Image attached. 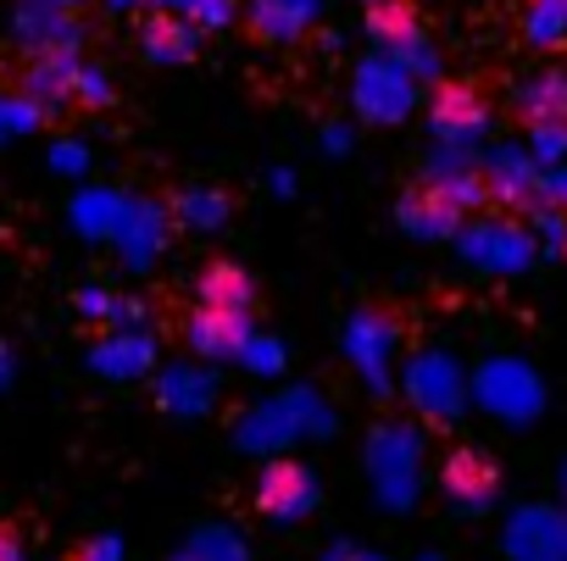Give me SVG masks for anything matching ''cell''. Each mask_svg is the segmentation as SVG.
Masks as SVG:
<instances>
[{
    "mask_svg": "<svg viewBox=\"0 0 567 561\" xmlns=\"http://www.w3.org/2000/svg\"><path fill=\"white\" fill-rule=\"evenodd\" d=\"M556 489H561V506H567V461H561V472H556Z\"/></svg>",
    "mask_w": 567,
    "mask_h": 561,
    "instance_id": "cell-38",
    "label": "cell"
},
{
    "mask_svg": "<svg viewBox=\"0 0 567 561\" xmlns=\"http://www.w3.org/2000/svg\"><path fill=\"white\" fill-rule=\"evenodd\" d=\"M501 550L506 561H567V506L556 500H528L501 522Z\"/></svg>",
    "mask_w": 567,
    "mask_h": 561,
    "instance_id": "cell-7",
    "label": "cell"
},
{
    "mask_svg": "<svg viewBox=\"0 0 567 561\" xmlns=\"http://www.w3.org/2000/svg\"><path fill=\"white\" fill-rule=\"evenodd\" d=\"M395 222H401V233H406V239H423V245L451 239V245H456V233L467 228V211H462L445 189L417 184V189H412V195L395 206Z\"/></svg>",
    "mask_w": 567,
    "mask_h": 561,
    "instance_id": "cell-13",
    "label": "cell"
},
{
    "mask_svg": "<svg viewBox=\"0 0 567 561\" xmlns=\"http://www.w3.org/2000/svg\"><path fill=\"white\" fill-rule=\"evenodd\" d=\"M401 395H406V406H412L423 423L451 428V423H462V412L473 406V367H462L456 351L429 345V351L406 356V367H401Z\"/></svg>",
    "mask_w": 567,
    "mask_h": 561,
    "instance_id": "cell-3",
    "label": "cell"
},
{
    "mask_svg": "<svg viewBox=\"0 0 567 561\" xmlns=\"http://www.w3.org/2000/svg\"><path fill=\"white\" fill-rule=\"evenodd\" d=\"M429 128H434V150H451V156L478 162V145H484V134H489V106H484V95H473L467 84H451V90L434 95Z\"/></svg>",
    "mask_w": 567,
    "mask_h": 561,
    "instance_id": "cell-8",
    "label": "cell"
},
{
    "mask_svg": "<svg viewBox=\"0 0 567 561\" xmlns=\"http://www.w3.org/2000/svg\"><path fill=\"white\" fill-rule=\"evenodd\" d=\"M178 561H189V555H178Z\"/></svg>",
    "mask_w": 567,
    "mask_h": 561,
    "instance_id": "cell-40",
    "label": "cell"
},
{
    "mask_svg": "<svg viewBox=\"0 0 567 561\" xmlns=\"http://www.w3.org/2000/svg\"><path fill=\"white\" fill-rule=\"evenodd\" d=\"M184 555H189V561H250V544H245L239 528H228V522H206V528H195V539H189Z\"/></svg>",
    "mask_w": 567,
    "mask_h": 561,
    "instance_id": "cell-25",
    "label": "cell"
},
{
    "mask_svg": "<svg viewBox=\"0 0 567 561\" xmlns=\"http://www.w3.org/2000/svg\"><path fill=\"white\" fill-rule=\"evenodd\" d=\"M478 173H484L489 200H501V206H512V211H534V206H539L545 167L534 162L528 145H495V150H484Z\"/></svg>",
    "mask_w": 567,
    "mask_h": 561,
    "instance_id": "cell-11",
    "label": "cell"
},
{
    "mask_svg": "<svg viewBox=\"0 0 567 561\" xmlns=\"http://www.w3.org/2000/svg\"><path fill=\"white\" fill-rule=\"evenodd\" d=\"M539 206H550V211H567V162H561V167H545Z\"/></svg>",
    "mask_w": 567,
    "mask_h": 561,
    "instance_id": "cell-32",
    "label": "cell"
},
{
    "mask_svg": "<svg viewBox=\"0 0 567 561\" xmlns=\"http://www.w3.org/2000/svg\"><path fill=\"white\" fill-rule=\"evenodd\" d=\"M340 428V412L334 401L318 389V384H290L278 395H261L256 406L239 412L234 423V445L256 461H278L284 450L296 445H312V439H329Z\"/></svg>",
    "mask_w": 567,
    "mask_h": 561,
    "instance_id": "cell-1",
    "label": "cell"
},
{
    "mask_svg": "<svg viewBox=\"0 0 567 561\" xmlns=\"http://www.w3.org/2000/svg\"><path fill=\"white\" fill-rule=\"evenodd\" d=\"M256 506H261V517H272V522H307L318 506H323V484H318V472L307 467V461H267L261 467V478H256Z\"/></svg>",
    "mask_w": 567,
    "mask_h": 561,
    "instance_id": "cell-9",
    "label": "cell"
},
{
    "mask_svg": "<svg viewBox=\"0 0 567 561\" xmlns=\"http://www.w3.org/2000/svg\"><path fill=\"white\" fill-rule=\"evenodd\" d=\"M318 7H323V0H256V7H250V29L261 40H272V45H290V40H301L312 29Z\"/></svg>",
    "mask_w": 567,
    "mask_h": 561,
    "instance_id": "cell-19",
    "label": "cell"
},
{
    "mask_svg": "<svg viewBox=\"0 0 567 561\" xmlns=\"http://www.w3.org/2000/svg\"><path fill=\"white\" fill-rule=\"evenodd\" d=\"M140 45H145V56H151V62L178 67V62H189V56H195V23H189V18H173V12H156V18L145 23Z\"/></svg>",
    "mask_w": 567,
    "mask_h": 561,
    "instance_id": "cell-21",
    "label": "cell"
},
{
    "mask_svg": "<svg viewBox=\"0 0 567 561\" xmlns=\"http://www.w3.org/2000/svg\"><path fill=\"white\" fill-rule=\"evenodd\" d=\"M456 256L484 278H517L534 267L539 239L517 217H467V228L456 233Z\"/></svg>",
    "mask_w": 567,
    "mask_h": 561,
    "instance_id": "cell-5",
    "label": "cell"
},
{
    "mask_svg": "<svg viewBox=\"0 0 567 561\" xmlns=\"http://www.w3.org/2000/svg\"><path fill=\"white\" fill-rule=\"evenodd\" d=\"M256 334V318H228V312H206V307H195L189 312V323H184V340H189V351L200 356V362H239V351H245V340Z\"/></svg>",
    "mask_w": 567,
    "mask_h": 561,
    "instance_id": "cell-15",
    "label": "cell"
},
{
    "mask_svg": "<svg viewBox=\"0 0 567 561\" xmlns=\"http://www.w3.org/2000/svg\"><path fill=\"white\" fill-rule=\"evenodd\" d=\"M156 406L173 417H206L217 406V373L206 362H173L156 378Z\"/></svg>",
    "mask_w": 567,
    "mask_h": 561,
    "instance_id": "cell-16",
    "label": "cell"
},
{
    "mask_svg": "<svg viewBox=\"0 0 567 561\" xmlns=\"http://www.w3.org/2000/svg\"><path fill=\"white\" fill-rule=\"evenodd\" d=\"M528 150L539 167H561L567 162V128H528Z\"/></svg>",
    "mask_w": 567,
    "mask_h": 561,
    "instance_id": "cell-29",
    "label": "cell"
},
{
    "mask_svg": "<svg viewBox=\"0 0 567 561\" xmlns=\"http://www.w3.org/2000/svg\"><path fill=\"white\" fill-rule=\"evenodd\" d=\"M173 217L184 228H195V233H217L228 222V195L223 189H184L178 206H173Z\"/></svg>",
    "mask_w": 567,
    "mask_h": 561,
    "instance_id": "cell-24",
    "label": "cell"
},
{
    "mask_svg": "<svg viewBox=\"0 0 567 561\" xmlns=\"http://www.w3.org/2000/svg\"><path fill=\"white\" fill-rule=\"evenodd\" d=\"M323 150H329V156H346V150H351V128H346V123H329V128H323Z\"/></svg>",
    "mask_w": 567,
    "mask_h": 561,
    "instance_id": "cell-35",
    "label": "cell"
},
{
    "mask_svg": "<svg viewBox=\"0 0 567 561\" xmlns=\"http://www.w3.org/2000/svg\"><path fill=\"white\" fill-rule=\"evenodd\" d=\"M151 362H156V345H151V334H140V329H117V334L101 340V351H95V367H101L106 378H140V373H151Z\"/></svg>",
    "mask_w": 567,
    "mask_h": 561,
    "instance_id": "cell-20",
    "label": "cell"
},
{
    "mask_svg": "<svg viewBox=\"0 0 567 561\" xmlns=\"http://www.w3.org/2000/svg\"><path fill=\"white\" fill-rule=\"evenodd\" d=\"M362 472H368V489L384 511L406 517L417 500H423V484H429V439L417 423H379L362 445Z\"/></svg>",
    "mask_w": 567,
    "mask_h": 561,
    "instance_id": "cell-2",
    "label": "cell"
},
{
    "mask_svg": "<svg viewBox=\"0 0 567 561\" xmlns=\"http://www.w3.org/2000/svg\"><path fill=\"white\" fill-rule=\"evenodd\" d=\"M0 561H29L23 539H18V533H7V528H0Z\"/></svg>",
    "mask_w": 567,
    "mask_h": 561,
    "instance_id": "cell-36",
    "label": "cell"
},
{
    "mask_svg": "<svg viewBox=\"0 0 567 561\" xmlns=\"http://www.w3.org/2000/svg\"><path fill=\"white\" fill-rule=\"evenodd\" d=\"M440 495H445L462 517H478V511L495 506V495H501V472H495L484 456L456 450V456H445V467H440Z\"/></svg>",
    "mask_w": 567,
    "mask_h": 561,
    "instance_id": "cell-14",
    "label": "cell"
},
{
    "mask_svg": "<svg viewBox=\"0 0 567 561\" xmlns=\"http://www.w3.org/2000/svg\"><path fill=\"white\" fill-rule=\"evenodd\" d=\"M351 106L368 123H401L417 106V79L406 67H395L390 56H368L351 79Z\"/></svg>",
    "mask_w": 567,
    "mask_h": 561,
    "instance_id": "cell-10",
    "label": "cell"
},
{
    "mask_svg": "<svg viewBox=\"0 0 567 561\" xmlns=\"http://www.w3.org/2000/svg\"><path fill=\"white\" fill-rule=\"evenodd\" d=\"M373 40H379V56H390L412 79H434L440 73V51H434V40L423 34V23L406 7H373Z\"/></svg>",
    "mask_w": 567,
    "mask_h": 561,
    "instance_id": "cell-12",
    "label": "cell"
},
{
    "mask_svg": "<svg viewBox=\"0 0 567 561\" xmlns=\"http://www.w3.org/2000/svg\"><path fill=\"white\" fill-rule=\"evenodd\" d=\"M528 228H534V239H539V250H567V211H550V206H534L528 211Z\"/></svg>",
    "mask_w": 567,
    "mask_h": 561,
    "instance_id": "cell-28",
    "label": "cell"
},
{
    "mask_svg": "<svg viewBox=\"0 0 567 561\" xmlns=\"http://www.w3.org/2000/svg\"><path fill=\"white\" fill-rule=\"evenodd\" d=\"M417 561H445V555H417Z\"/></svg>",
    "mask_w": 567,
    "mask_h": 561,
    "instance_id": "cell-39",
    "label": "cell"
},
{
    "mask_svg": "<svg viewBox=\"0 0 567 561\" xmlns=\"http://www.w3.org/2000/svg\"><path fill=\"white\" fill-rule=\"evenodd\" d=\"M167 7H178V18H195L200 29H223L234 18L228 0H167Z\"/></svg>",
    "mask_w": 567,
    "mask_h": 561,
    "instance_id": "cell-30",
    "label": "cell"
},
{
    "mask_svg": "<svg viewBox=\"0 0 567 561\" xmlns=\"http://www.w3.org/2000/svg\"><path fill=\"white\" fill-rule=\"evenodd\" d=\"M523 34L528 45H561L567 40V0H528V12H523Z\"/></svg>",
    "mask_w": 567,
    "mask_h": 561,
    "instance_id": "cell-26",
    "label": "cell"
},
{
    "mask_svg": "<svg viewBox=\"0 0 567 561\" xmlns=\"http://www.w3.org/2000/svg\"><path fill=\"white\" fill-rule=\"evenodd\" d=\"M239 367H245V373H256V378H278L284 367H290V351H284V340H278V334L256 329V334L245 340V351H239Z\"/></svg>",
    "mask_w": 567,
    "mask_h": 561,
    "instance_id": "cell-27",
    "label": "cell"
},
{
    "mask_svg": "<svg viewBox=\"0 0 567 561\" xmlns=\"http://www.w3.org/2000/svg\"><path fill=\"white\" fill-rule=\"evenodd\" d=\"M79 561H123V544H117V539H112V533H106V539H90V544H84V555H79Z\"/></svg>",
    "mask_w": 567,
    "mask_h": 561,
    "instance_id": "cell-33",
    "label": "cell"
},
{
    "mask_svg": "<svg viewBox=\"0 0 567 561\" xmlns=\"http://www.w3.org/2000/svg\"><path fill=\"white\" fill-rule=\"evenodd\" d=\"M561 256H567V250H561Z\"/></svg>",
    "mask_w": 567,
    "mask_h": 561,
    "instance_id": "cell-41",
    "label": "cell"
},
{
    "mask_svg": "<svg viewBox=\"0 0 567 561\" xmlns=\"http://www.w3.org/2000/svg\"><path fill=\"white\" fill-rule=\"evenodd\" d=\"M206 312H228V318H256V284L239 261H212L195 284Z\"/></svg>",
    "mask_w": 567,
    "mask_h": 561,
    "instance_id": "cell-17",
    "label": "cell"
},
{
    "mask_svg": "<svg viewBox=\"0 0 567 561\" xmlns=\"http://www.w3.org/2000/svg\"><path fill=\"white\" fill-rule=\"evenodd\" d=\"M473 406L506 428H528L545 412V378L523 356H484L473 367Z\"/></svg>",
    "mask_w": 567,
    "mask_h": 561,
    "instance_id": "cell-4",
    "label": "cell"
},
{
    "mask_svg": "<svg viewBox=\"0 0 567 561\" xmlns=\"http://www.w3.org/2000/svg\"><path fill=\"white\" fill-rule=\"evenodd\" d=\"M73 90H79V62L73 56H40L29 67V95L40 106H62V101H73Z\"/></svg>",
    "mask_w": 567,
    "mask_h": 561,
    "instance_id": "cell-23",
    "label": "cell"
},
{
    "mask_svg": "<svg viewBox=\"0 0 567 561\" xmlns=\"http://www.w3.org/2000/svg\"><path fill=\"white\" fill-rule=\"evenodd\" d=\"M272 195H296V173L278 167V173H272Z\"/></svg>",
    "mask_w": 567,
    "mask_h": 561,
    "instance_id": "cell-37",
    "label": "cell"
},
{
    "mask_svg": "<svg viewBox=\"0 0 567 561\" xmlns=\"http://www.w3.org/2000/svg\"><path fill=\"white\" fill-rule=\"evenodd\" d=\"M162 239H167V211L162 206H128L123 211V250H128L134 267H151Z\"/></svg>",
    "mask_w": 567,
    "mask_h": 561,
    "instance_id": "cell-22",
    "label": "cell"
},
{
    "mask_svg": "<svg viewBox=\"0 0 567 561\" xmlns=\"http://www.w3.org/2000/svg\"><path fill=\"white\" fill-rule=\"evenodd\" d=\"M517 112L528 117V128H567V73L561 67H539L517 84Z\"/></svg>",
    "mask_w": 567,
    "mask_h": 561,
    "instance_id": "cell-18",
    "label": "cell"
},
{
    "mask_svg": "<svg viewBox=\"0 0 567 561\" xmlns=\"http://www.w3.org/2000/svg\"><path fill=\"white\" fill-rule=\"evenodd\" d=\"M323 561H390V555L362 550V544H329V550H323Z\"/></svg>",
    "mask_w": 567,
    "mask_h": 561,
    "instance_id": "cell-34",
    "label": "cell"
},
{
    "mask_svg": "<svg viewBox=\"0 0 567 561\" xmlns=\"http://www.w3.org/2000/svg\"><path fill=\"white\" fill-rule=\"evenodd\" d=\"M73 101H84V106H112V84H106V73L79 67V90H73Z\"/></svg>",
    "mask_w": 567,
    "mask_h": 561,
    "instance_id": "cell-31",
    "label": "cell"
},
{
    "mask_svg": "<svg viewBox=\"0 0 567 561\" xmlns=\"http://www.w3.org/2000/svg\"><path fill=\"white\" fill-rule=\"evenodd\" d=\"M340 351L351 362V373L373 389V395H390L395 389V356H401V323L390 312H351L346 329H340Z\"/></svg>",
    "mask_w": 567,
    "mask_h": 561,
    "instance_id": "cell-6",
    "label": "cell"
}]
</instances>
